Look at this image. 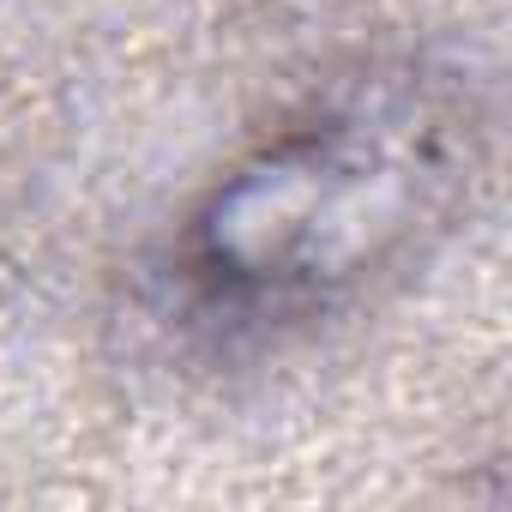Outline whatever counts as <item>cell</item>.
Here are the masks:
<instances>
[{
    "label": "cell",
    "instance_id": "cell-1",
    "mask_svg": "<svg viewBox=\"0 0 512 512\" xmlns=\"http://www.w3.org/2000/svg\"><path fill=\"white\" fill-rule=\"evenodd\" d=\"M482 145L488 91L458 55L362 61L211 181L175 235L169 284L223 338L314 326L458 217Z\"/></svg>",
    "mask_w": 512,
    "mask_h": 512
}]
</instances>
